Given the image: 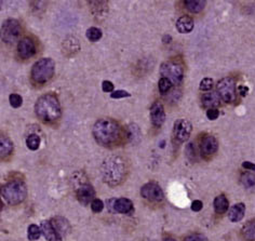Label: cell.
<instances>
[{"instance_id":"4dcf8cb0","label":"cell","mask_w":255,"mask_h":241,"mask_svg":"<svg viewBox=\"0 0 255 241\" xmlns=\"http://www.w3.org/2000/svg\"><path fill=\"white\" fill-rule=\"evenodd\" d=\"M9 100H10V105L12 106L13 108L21 107L22 104H23V99L20 94L12 93L10 95V98H9Z\"/></svg>"},{"instance_id":"f35d334b","label":"cell","mask_w":255,"mask_h":241,"mask_svg":"<svg viewBox=\"0 0 255 241\" xmlns=\"http://www.w3.org/2000/svg\"><path fill=\"white\" fill-rule=\"evenodd\" d=\"M242 167L245 169V170L255 172V163H253V162L244 161V162H242Z\"/></svg>"},{"instance_id":"f546056e","label":"cell","mask_w":255,"mask_h":241,"mask_svg":"<svg viewBox=\"0 0 255 241\" xmlns=\"http://www.w3.org/2000/svg\"><path fill=\"white\" fill-rule=\"evenodd\" d=\"M172 83L169 80V79H167V78H162L159 80V84H158V86H159V91H160V93L161 94H166L168 91H169L171 89V86H172Z\"/></svg>"},{"instance_id":"3957f363","label":"cell","mask_w":255,"mask_h":241,"mask_svg":"<svg viewBox=\"0 0 255 241\" xmlns=\"http://www.w3.org/2000/svg\"><path fill=\"white\" fill-rule=\"evenodd\" d=\"M37 117L45 122H55L61 118L62 109L56 95L47 93L40 96L35 104Z\"/></svg>"},{"instance_id":"cb8c5ba5","label":"cell","mask_w":255,"mask_h":241,"mask_svg":"<svg viewBox=\"0 0 255 241\" xmlns=\"http://www.w3.org/2000/svg\"><path fill=\"white\" fill-rule=\"evenodd\" d=\"M205 3L204 0H186L184 1L186 9L191 13L201 12L205 7Z\"/></svg>"},{"instance_id":"484cf974","label":"cell","mask_w":255,"mask_h":241,"mask_svg":"<svg viewBox=\"0 0 255 241\" xmlns=\"http://www.w3.org/2000/svg\"><path fill=\"white\" fill-rule=\"evenodd\" d=\"M41 228L39 226H37L35 224H32L28 226L27 229V237L30 241H36L40 238L41 236Z\"/></svg>"},{"instance_id":"e575fe53","label":"cell","mask_w":255,"mask_h":241,"mask_svg":"<svg viewBox=\"0 0 255 241\" xmlns=\"http://www.w3.org/2000/svg\"><path fill=\"white\" fill-rule=\"evenodd\" d=\"M130 96H131V94L124 90L114 91V92L110 94V98L112 99H123V98H130Z\"/></svg>"},{"instance_id":"7a4b0ae2","label":"cell","mask_w":255,"mask_h":241,"mask_svg":"<svg viewBox=\"0 0 255 241\" xmlns=\"http://www.w3.org/2000/svg\"><path fill=\"white\" fill-rule=\"evenodd\" d=\"M121 126L114 119H99L94 123L92 133L95 141L103 146H110L121 138Z\"/></svg>"},{"instance_id":"7402d4cb","label":"cell","mask_w":255,"mask_h":241,"mask_svg":"<svg viewBox=\"0 0 255 241\" xmlns=\"http://www.w3.org/2000/svg\"><path fill=\"white\" fill-rule=\"evenodd\" d=\"M240 234L244 241H255V220L247 222L241 228Z\"/></svg>"},{"instance_id":"4fadbf2b","label":"cell","mask_w":255,"mask_h":241,"mask_svg":"<svg viewBox=\"0 0 255 241\" xmlns=\"http://www.w3.org/2000/svg\"><path fill=\"white\" fill-rule=\"evenodd\" d=\"M18 56L23 60L31 59L36 54V46L31 38H23L17 45Z\"/></svg>"},{"instance_id":"603a6c76","label":"cell","mask_w":255,"mask_h":241,"mask_svg":"<svg viewBox=\"0 0 255 241\" xmlns=\"http://www.w3.org/2000/svg\"><path fill=\"white\" fill-rule=\"evenodd\" d=\"M12 152H13V143L11 142V139L2 136L0 138V155H1L2 158H4L7 156H10Z\"/></svg>"},{"instance_id":"d6986e66","label":"cell","mask_w":255,"mask_h":241,"mask_svg":"<svg viewBox=\"0 0 255 241\" xmlns=\"http://www.w3.org/2000/svg\"><path fill=\"white\" fill-rule=\"evenodd\" d=\"M195 27V22L190 17H181L176 22V30L181 34H188Z\"/></svg>"},{"instance_id":"ac0fdd59","label":"cell","mask_w":255,"mask_h":241,"mask_svg":"<svg viewBox=\"0 0 255 241\" xmlns=\"http://www.w3.org/2000/svg\"><path fill=\"white\" fill-rule=\"evenodd\" d=\"M114 210L121 214H132L133 204L128 198H118L114 200Z\"/></svg>"},{"instance_id":"9a60e30c","label":"cell","mask_w":255,"mask_h":241,"mask_svg":"<svg viewBox=\"0 0 255 241\" xmlns=\"http://www.w3.org/2000/svg\"><path fill=\"white\" fill-rule=\"evenodd\" d=\"M41 228V233L45 236V238L47 241H63V237L59 234L54 226L52 225L51 221H43L41 222L40 225Z\"/></svg>"},{"instance_id":"2e32d148","label":"cell","mask_w":255,"mask_h":241,"mask_svg":"<svg viewBox=\"0 0 255 241\" xmlns=\"http://www.w3.org/2000/svg\"><path fill=\"white\" fill-rule=\"evenodd\" d=\"M221 96L218 92H213V91H210V92H205L204 95L201 96V103L202 106L205 108H216L221 105Z\"/></svg>"},{"instance_id":"d590c367","label":"cell","mask_w":255,"mask_h":241,"mask_svg":"<svg viewBox=\"0 0 255 241\" xmlns=\"http://www.w3.org/2000/svg\"><path fill=\"white\" fill-rule=\"evenodd\" d=\"M219 116H220V112L218 108H211V109H208V112H206V117H208V119L210 120L218 119Z\"/></svg>"},{"instance_id":"74e56055","label":"cell","mask_w":255,"mask_h":241,"mask_svg":"<svg viewBox=\"0 0 255 241\" xmlns=\"http://www.w3.org/2000/svg\"><path fill=\"white\" fill-rule=\"evenodd\" d=\"M204 208V204H202L201 200H195L192 201L191 204V210L194 212H199Z\"/></svg>"},{"instance_id":"44dd1931","label":"cell","mask_w":255,"mask_h":241,"mask_svg":"<svg viewBox=\"0 0 255 241\" xmlns=\"http://www.w3.org/2000/svg\"><path fill=\"white\" fill-rule=\"evenodd\" d=\"M213 207L214 211L218 214H224L227 212L229 209V201L227 199V197L225 195H220L218 197H215V199L213 201Z\"/></svg>"},{"instance_id":"ab89813d","label":"cell","mask_w":255,"mask_h":241,"mask_svg":"<svg viewBox=\"0 0 255 241\" xmlns=\"http://www.w3.org/2000/svg\"><path fill=\"white\" fill-rule=\"evenodd\" d=\"M239 92L242 96H245L249 92V88H248V86H239Z\"/></svg>"},{"instance_id":"60d3db41","label":"cell","mask_w":255,"mask_h":241,"mask_svg":"<svg viewBox=\"0 0 255 241\" xmlns=\"http://www.w3.org/2000/svg\"><path fill=\"white\" fill-rule=\"evenodd\" d=\"M162 41H163V43H167L168 45V43H170L172 41V37L170 35H165L162 38Z\"/></svg>"},{"instance_id":"8fae6325","label":"cell","mask_w":255,"mask_h":241,"mask_svg":"<svg viewBox=\"0 0 255 241\" xmlns=\"http://www.w3.org/2000/svg\"><path fill=\"white\" fill-rule=\"evenodd\" d=\"M219 149V143L213 136H204L200 141V154L201 156L209 159L214 156Z\"/></svg>"},{"instance_id":"e0dca14e","label":"cell","mask_w":255,"mask_h":241,"mask_svg":"<svg viewBox=\"0 0 255 241\" xmlns=\"http://www.w3.org/2000/svg\"><path fill=\"white\" fill-rule=\"evenodd\" d=\"M51 223L54 226V228L59 231V234L62 237L70 234V223L65 218H63V216H54V218L51 220Z\"/></svg>"},{"instance_id":"6da1fadb","label":"cell","mask_w":255,"mask_h":241,"mask_svg":"<svg viewBox=\"0 0 255 241\" xmlns=\"http://www.w3.org/2000/svg\"><path fill=\"white\" fill-rule=\"evenodd\" d=\"M101 174L107 185L118 186L128 175V162L121 156H110L103 161Z\"/></svg>"},{"instance_id":"b9f144b4","label":"cell","mask_w":255,"mask_h":241,"mask_svg":"<svg viewBox=\"0 0 255 241\" xmlns=\"http://www.w3.org/2000/svg\"><path fill=\"white\" fill-rule=\"evenodd\" d=\"M162 241H176L174 238H171V237H167V238H165V239H163Z\"/></svg>"},{"instance_id":"83f0119b","label":"cell","mask_w":255,"mask_h":241,"mask_svg":"<svg viewBox=\"0 0 255 241\" xmlns=\"http://www.w3.org/2000/svg\"><path fill=\"white\" fill-rule=\"evenodd\" d=\"M40 138L36 136V134H31V136L26 138V145L31 151H37L40 146Z\"/></svg>"},{"instance_id":"d4e9b609","label":"cell","mask_w":255,"mask_h":241,"mask_svg":"<svg viewBox=\"0 0 255 241\" xmlns=\"http://www.w3.org/2000/svg\"><path fill=\"white\" fill-rule=\"evenodd\" d=\"M240 181H241L242 185L245 189H255V174H253L252 172L242 173L241 177H240Z\"/></svg>"},{"instance_id":"ba28073f","label":"cell","mask_w":255,"mask_h":241,"mask_svg":"<svg viewBox=\"0 0 255 241\" xmlns=\"http://www.w3.org/2000/svg\"><path fill=\"white\" fill-rule=\"evenodd\" d=\"M21 35V25L20 22L9 18L2 23L1 26V39L6 43L16 42L18 36Z\"/></svg>"},{"instance_id":"5b68a950","label":"cell","mask_w":255,"mask_h":241,"mask_svg":"<svg viewBox=\"0 0 255 241\" xmlns=\"http://www.w3.org/2000/svg\"><path fill=\"white\" fill-rule=\"evenodd\" d=\"M55 70V63L52 59L45 57L33 65L32 79L38 85H43L52 79Z\"/></svg>"},{"instance_id":"d6a6232c","label":"cell","mask_w":255,"mask_h":241,"mask_svg":"<svg viewBox=\"0 0 255 241\" xmlns=\"http://www.w3.org/2000/svg\"><path fill=\"white\" fill-rule=\"evenodd\" d=\"M91 209L94 212V213H100L104 209V202L101 199H94L91 204Z\"/></svg>"},{"instance_id":"8d00e7d4","label":"cell","mask_w":255,"mask_h":241,"mask_svg":"<svg viewBox=\"0 0 255 241\" xmlns=\"http://www.w3.org/2000/svg\"><path fill=\"white\" fill-rule=\"evenodd\" d=\"M114 84L113 83H110V81L108 80H105L103 81V84H102V90L104 91V92H114Z\"/></svg>"},{"instance_id":"8992f818","label":"cell","mask_w":255,"mask_h":241,"mask_svg":"<svg viewBox=\"0 0 255 241\" xmlns=\"http://www.w3.org/2000/svg\"><path fill=\"white\" fill-rule=\"evenodd\" d=\"M216 92H218L225 103L232 104L237 100V91H236V81L232 77H225L219 80L216 85Z\"/></svg>"},{"instance_id":"f1b7e54d","label":"cell","mask_w":255,"mask_h":241,"mask_svg":"<svg viewBox=\"0 0 255 241\" xmlns=\"http://www.w3.org/2000/svg\"><path fill=\"white\" fill-rule=\"evenodd\" d=\"M213 86H214L213 79L212 78H208V77H206V78H204V79L201 80L199 89L201 91H204V92H210V91L212 90Z\"/></svg>"},{"instance_id":"52a82bcc","label":"cell","mask_w":255,"mask_h":241,"mask_svg":"<svg viewBox=\"0 0 255 241\" xmlns=\"http://www.w3.org/2000/svg\"><path fill=\"white\" fill-rule=\"evenodd\" d=\"M160 74L163 78L169 79L172 84L181 85L184 78V69L175 62H165L160 66Z\"/></svg>"},{"instance_id":"7c38bea8","label":"cell","mask_w":255,"mask_h":241,"mask_svg":"<svg viewBox=\"0 0 255 241\" xmlns=\"http://www.w3.org/2000/svg\"><path fill=\"white\" fill-rule=\"evenodd\" d=\"M76 197L83 206H88L92 204V201L95 199V190L92 185L84 184L78 187L76 191Z\"/></svg>"},{"instance_id":"30bf717a","label":"cell","mask_w":255,"mask_h":241,"mask_svg":"<svg viewBox=\"0 0 255 241\" xmlns=\"http://www.w3.org/2000/svg\"><path fill=\"white\" fill-rule=\"evenodd\" d=\"M192 131L191 123L187 119H177L174 123V128H173V134L176 141L181 143L187 141L190 138V134Z\"/></svg>"},{"instance_id":"836d02e7","label":"cell","mask_w":255,"mask_h":241,"mask_svg":"<svg viewBox=\"0 0 255 241\" xmlns=\"http://www.w3.org/2000/svg\"><path fill=\"white\" fill-rule=\"evenodd\" d=\"M184 241H208V239L201 234H190L188 236H186L184 238Z\"/></svg>"},{"instance_id":"277c9868","label":"cell","mask_w":255,"mask_h":241,"mask_svg":"<svg viewBox=\"0 0 255 241\" xmlns=\"http://www.w3.org/2000/svg\"><path fill=\"white\" fill-rule=\"evenodd\" d=\"M2 199L8 205L17 206L25 200L27 196V189L24 182L14 180L6 183L1 189Z\"/></svg>"},{"instance_id":"1f68e13d","label":"cell","mask_w":255,"mask_h":241,"mask_svg":"<svg viewBox=\"0 0 255 241\" xmlns=\"http://www.w3.org/2000/svg\"><path fill=\"white\" fill-rule=\"evenodd\" d=\"M141 138V134H139V128L136 127V124H132L131 127H129V139L130 141H136L137 142L138 138Z\"/></svg>"},{"instance_id":"ffe728a7","label":"cell","mask_w":255,"mask_h":241,"mask_svg":"<svg viewBox=\"0 0 255 241\" xmlns=\"http://www.w3.org/2000/svg\"><path fill=\"white\" fill-rule=\"evenodd\" d=\"M245 214V205L240 202V204H236L234 207L229 209L228 212V218L229 220L234 222V223H237V222H240Z\"/></svg>"},{"instance_id":"9c48e42d","label":"cell","mask_w":255,"mask_h":241,"mask_svg":"<svg viewBox=\"0 0 255 241\" xmlns=\"http://www.w3.org/2000/svg\"><path fill=\"white\" fill-rule=\"evenodd\" d=\"M141 195L144 199L153 202H160L165 198L161 187L157 183L149 182L141 189Z\"/></svg>"},{"instance_id":"4316f807","label":"cell","mask_w":255,"mask_h":241,"mask_svg":"<svg viewBox=\"0 0 255 241\" xmlns=\"http://www.w3.org/2000/svg\"><path fill=\"white\" fill-rule=\"evenodd\" d=\"M102 35H103L102 31H101L98 27H90L85 33L86 38H88V39L92 42L99 41L101 38H102Z\"/></svg>"},{"instance_id":"5bb4252c","label":"cell","mask_w":255,"mask_h":241,"mask_svg":"<svg viewBox=\"0 0 255 241\" xmlns=\"http://www.w3.org/2000/svg\"><path fill=\"white\" fill-rule=\"evenodd\" d=\"M151 120L153 127L159 128L166 121V112L162 103L155 102L151 107Z\"/></svg>"}]
</instances>
